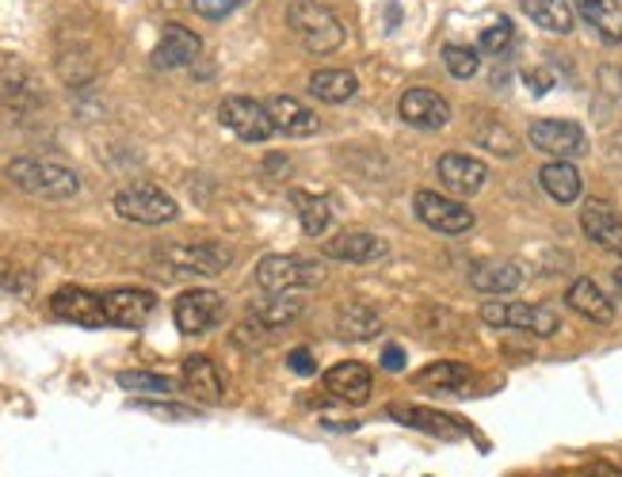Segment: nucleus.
Returning <instances> with one entry per match:
<instances>
[{"label": "nucleus", "mask_w": 622, "mask_h": 477, "mask_svg": "<svg viewBox=\"0 0 622 477\" xmlns=\"http://www.w3.org/2000/svg\"><path fill=\"white\" fill-rule=\"evenodd\" d=\"M539 184L542 191L550 195L554 202H562V207H569V202L580 199V191H585V179H580L577 164L573 161H550L539 168Z\"/></svg>", "instance_id": "22"}, {"label": "nucleus", "mask_w": 622, "mask_h": 477, "mask_svg": "<svg viewBox=\"0 0 622 477\" xmlns=\"http://www.w3.org/2000/svg\"><path fill=\"white\" fill-rule=\"evenodd\" d=\"M287 168H290V161L283 158V153H272V158L264 161V172H267V176H272V179L287 176Z\"/></svg>", "instance_id": "38"}, {"label": "nucleus", "mask_w": 622, "mask_h": 477, "mask_svg": "<svg viewBox=\"0 0 622 477\" xmlns=\"http://www.w3.org/2000/svg\"><path fill=\"white\" fill-rule=\"evenodd\" d=\"M577 12L603 43H622V0H577Z\"/></svg>", "instance_id": "25"}, {"label": "nucleus", "mask_w": 622, "mask_h": 477, "mask_svg": "<svg viewBox=\"0 0 622 477\" xmlns=\"http://www.w3.org/2000/svg\"><path fill=\"white\" fill-rule=\"evenodd\" d=\"M157 310V299L141 287H119V291L104 294V314L107 325L119 328H141L149 321V314Z\"/></svg>", "instance_id": "14"}, {"label": "nucleus", "mask_w": 622, "mask_h": 477, "mask_svg": "<svg viewBox=\"0 0 622 477\" xmlns=\"http://www.w3.org/2000/svg\"><path fill=\"white\" fill-rule=\"evenodd\" d=\"M218 119H222L226 130L241 138V142H267L275 135V123L267 115V104H256L249 96H230L218 107Z\"/></svg>", "instance_id": "9"}, {"label": "nucleus", "mask_w": 622, "mask_h": 477, "mask_svg": "<svg viewBox=\"0 0 622 477\" xmlns=\"http://www.w3.org/2000/svg\"><path fill=\"white\" fill-rule=\"evenodd\" d=\"M580 477H622V466H611V463H596V466H588L585 474Z\"/></svg>", "instance_id": "40"}, {"label": "nucleus", "mask_w": 622, "mask_h": 477, "mask_svg": "<svg viewBox=\"0 0 622 477\" xmlns=\"http://www.w3.org/2000/svg\"><path fill=\"white\" fill-rule=\"evenodd\" d=\"M290 202L298 210V222L310 237H321L333 222V207H329L325 195H310V191H290Z\"/></svg>", "instance_id": "30"}, {"label": "nucleus", "mask_w": 622, "mask_h": 477, "mask_svg": "<svg viewBox=\"0 0 622 477\" xmlns=\"http://www.w3.org/2000/svg\"><path fill=\"white\" fill-rule=\"evenodd\" d=\"M615 287H619V291H622V268L615 271Z\"/></svg>", "instance_id": "43"}, {"label": "nucleus", "mask_w": 622, "mask_h": 477, "mask_svg": "<svg viewBox=\"0 0 622 477\" xmlns=\"http://www.w3.org/2000/svg\"><path fill=\"white\" fill-rule=\"evenodd\" d=\"M413 210L428 230L444 233V237H462V233L474 230V210L447 199V195L439 191H416Z\"/></svg>", "instance_id": "7"}, {"label": "nucleus", "mask_w": 622, "mask_h": 477, "mask_svg": "<svg viewBox=\"0 0 622 477\" xmlns=\"http://www.w3.org/2000/svg\"><path fill=\"white\" fill-rule=\"evenodd\" d=\"M336 333L344 340H375L382 333V314L375 306H367V302H348L336 314Z\"/></svg>", "instance_id": "28"}, {"label": "nucleus", "mask_w": 622, "mask_h": 477, "mask_svg": "<svg viewBox=\"0 0 622 477\" xmlns=\"http://www.w3.org/2000/svg\"><path fill=\"white\" fill-rule=\"evenodd\" d=\"M382 367H390V371H401V367H405V351H401L398 344H390V348H385V356H382Z\"/></svg>", "instance_id": "39"}, {"label": "nucleus", "mask_w": 622, "mask_h": 477, "mask_svg": "<svg viewBox=\"0 0 622 477\" xmlns=\"http://www.w3.org/2000/svg\"><path fill=\"white\" fill-rule=\"evenodd\" d=\"M580 230L588 233V241L600 248H608V253L622 256V214L611 202L603 199H588L585 207H580Z\"/></svg>", "instance_id": "13"}, {"label": "nucleus", "mask_w": 622, "mask_h": 477, "mask_svg": "<svg viewBox=\"0 0 622 477\" xmlns=\"http://www.w3.org/2000/svg\"><path fill=\"white\" fill-rule=\"evenodd\" d=\"M50 314L61 321H73V325L84 328H104L107 314H104V294H92L84 287H61L50 299Z\"/></svg>", "instance_id": "12"}, {"label": "nucleus", "mask_w": 622, "mask_h": 477, "mask_svg": "<svg viewBox=\"0 0 622 477\" xmlns=\"http://www.w3.org/2000/svg\"><path fill=\"white\" fill-rule=\"evenodd\" d=\"M249 0H192V8L203 15V20H226V15H233L238 8H245Z\"/></svg>", "instance_id": "36"}, {"label": "nucleus", "mask_w": 622, "mask_h": 477, "mask_svg": "<svg viewBox=\"0 0 622 477\" xmlns=\"http://www.w3.org/2000/svg\"><path fill=\"white\" fill-rule=\"evenodd\" d=\"M608 158L622 164V127L615 130V135H611V142H608Z\"/></svg>", "instance_id": "42"}, {"label": "nucleus", "mask_w": 622, "mask_h": 477, "mask_svg": "<svg viewBox=\"0 0 622 477\" xmlns=\"http://www.w3.org/2000/svg\"><path fill=\"white\" fill-rule=\"evenodd\" d=\"M161 256L169 260L172 276H222L233 260L230 248L215 245V241H203V245H172L164 248Z\"/></svg>", "instance_id": "8"}, {"label": "nucleus", "mask_w": 622, "mask_h": 477, "mask_svg": "<svg viewBox=\"0 0 622 477\" xmlns=\"http://www.w3.org/2000/svg\"><path fill=\"white\" fill-rule=\"evenodd\" d=\"M444 66H447V73H451V77L470 81V77L477 73V66H482V58H477V50H470V46L447 43L444 46Z\"/></svg>", "instance_id": "33"}, {"label": "nucleus", "mask_w": 622, "mask_h": 477, "mask_svg": "<svg viewBox=\"0 0 622 477\" xmlns=\"http://www.w3.org/2000/svg\"><path fill=\"white\" fill-rule=\"evenodd\" d=\"M287 23L310 54H336L344 46V27L318 0H295L287 8Z\"/></svg>", "instance_id": "2"}, {"label": "nucleus", "mask_w": 622, "mask_h": 477, "mask_svg": "<svg viewBox=\"0 0 622 477\" xmlns=\"http://www.w3.org/2000/svg\"><path fill=\"white\" fill-rule=\"evenodd\" d=\"M184 386L192 389L203 402H222L226 397V382L218 374V367L207 356H187L184 359Z\"/></svg>", "instance_id": "26"}, {"label": "nucleus", "mask_w": 622, "mask_h": 477, "mask_svg": "<svg viewBox=\"0 0 622 477\" xmlns=\"http://www.w3.org/2000/svg\"><path fill=\"white\" fill-rule=\"evenodd\" d=\"M115 214L126 218V222H138V225H164L180 214V207L172 195L161 191V187L130 184L115 195Z\"/></svg>", "instance_id": "3"}, {"label": "nucleus", "mask_w": 622, "mask_h": 477, "mask_svg": "<svg viewBox=\"0 0 622 477\" xmlns=\"http://www.w3.org/2000/svg\"><path fill=\"white\" fill-rule=\"evenodd\" d=\"M416 382H421L424 389H462L474 382V371H470L466 363H431L424 367L421 374H416Z\"/></svg>", "instance_id": "31"}, {"label": "nucleus", "mask_w": 622, "mask_h": 477, "mask_svg": "<svg viewBox=\"0 0 622 477\" xmlns=\"http://www.w3.org/2000/svg\"><path fill=\"white\" fill-rule=\"evenodd\" d=\"M474 138H477V146H485V150L497 153V158H516V153H519L516 135H511L504 123H477Z\"/></svg>", "instance_id": "32"}, {"label": "nucleus", "mask_w": 622, "mask_h": 477, "mask_svg": "<svg viewBox=\"0 0 622 477\" xmlns=\"http://www.w3.org/2000/svg\"><path fill=\"white\" fill-rule=\"evenodd\" d=\"M385 253H390L385 241L367 230H344L325 241V256L329 260H341V264H375V260H382Z\"/></svg>", "instance_id": "16"}, {"label": "nucleus", "mask_w": 622, "mask_h": 477, "mask_svg": "<svg viewBox=\"0 0 622 477\" xmlns=\"http://www.w3.org/2000/svg\"><path fill=\"white\" fill-rule=\"evenodd\" d=\"M199 54H203V38L195 35V31L172 23V27H164L161 43H157L153 66L157 69H184V66H192Z\"/></svg>", "instance_id": "19"}, {"label": "nucleus", "mask_w": 622, "mask_h": 477, "mask_svg": "<svg viewBox=\"0 0 622 477\" xmlns=\"http://www.w3.org/2000/svg\"><path fill=\"white\" fill-rule=\"evenodd\" d=\"M390 417H398L401 424L416 428V432L436 435V440H462V435H466V428H462L459 420L436 409H413V405L405 409V405H401V409H390Z\"/></svg>", "instance_id": "23"}, {"label": "nucleus", "mask_w": 622, "mask_h": 477, "mask_svg": "<svg viewBox=\"0 0 622 477\" xmlns=\"http://www.w3.org/2000/svg\"><path fill=\"white\" fill-rule=\"evenodd\" d=\"M398 115L401 123H408V127L416 130H439L451 123V104L431 89H408L405 96L398 100Z\"/></svg>", "instance_id": "11"}, {"label": "nucleus", "mask_w": 622, "mask_h": 477, "mask_svg": "<svg viewBox=\"0 0 622 477\" xmlns=\"http://www.w3.org/2000/svg\"><path fill=\"white\" fill-rule=\"evenodd\" d=\"M325 389L333 397H341V402H348V405H364L367 397H371V389H375L371 367L356 363V359L329 367V371H325Z\"/></svg>", "instance_id": "18"}, {"label": "nucleus", "mask_w": 622, "mask_h": 477, "mask_svg": "<svg viewBox=\"0 0 622 477\" xmlns=\"http://www.w3.org/2000/svg\"><path fill=\"white\" fill-rule=\"evenodd\" d=\"M436 176L444 179L447 191L477 195L485 187V179H489V168L477 158H470V153H444V158L436 161Z\"/></svg>", "instance_id": "15"}, {"label": "nucleus", "mask_w": 622, "mask_h": 477, "mask_svg": "<svg viewBox=\"0 0 622 477\" xmlns=\"http://www.w3.org/2000/svg\"><path fill=\"white\" fill-rule=\"evenodd\" d=\"M287 367L295 374H302V379H313L318 374V363H313V356L306 348H298V351H290V359H287Z\"/></svg>", "instance_id": "37"}, {"label": "nucleus", "mask_w": 622, "mask_h": 477, "mask_svg": "<svg viewBox=\"0 0 622 477\" xmlns=\"http://www.w3.org/2000/svg\"><path fill=\"white\" fill-rule=\"evenodd\" d=\"M565 302H569V310H577L580 317L596 321V325H611L615 321V302H611V294L600 291L596 279H577L569 287V294H565Z\"/></svg>", "instance_id": "21"}, {"label": "nucleus", "mask_w": 622, "mask_h": 477, "mask_svg": "<svg viewBox=\"0 0 622 477\" xmlns=\"http://www.w3.org/2000/svg\"><path fill=\"white\" fill-rule=\"evenodd\" d=\"M527 20H534L542 31L550 35H569L577 27V12H573L569 0H519Z\"/></svg>", "instance_id": "24"}, {"label": "nucleus", "mask_w": 622, "mask_h": 477, "mask_svg": "<svg viewBox=\"0 0 622 477\" xmlns=\"http://www.w3.org/2000/svg\"><path fill=\"white\" fill-rule=\"evenodd\" d=\"M256 283L264 294H290L321 283V268L302 256H264L256 264Z\"/></svg>", "instance_id": "4"}, {"label": "nucleus", "mask_w": 622, "mask_h": 477, "mask_svg": "<svg viewBox=\"0 0 622 477\" xmlns=\"http://www.w3.org/2000/svg\"><path fill=\"white\" fill-rule=\"evenodd\" d=\"M527 142H531L534 150L550 153L554 161H573L588 153L585 130L569 119H534L531 127H527Z\"/></svg>", "instance_id": "6"}, {"label": "nucleus", "mask_w": 622, "mask_h": 477, "mask_svg": "<svg viewBox=\"0 0 622 477\" xmlns=\"http://www.w3.org/2000/svg\"><path fill=\"white\" fill-rule=\"evenodd\" d=\"M519 283H523V271L508 260H485L470 271V287L482 294H511Z\"/></svg>", "instance_id": "27"}, {"label": "nucleus", "mask_w": 622, "mask_h": 477, "mask_svg": "<svg viewBox=\"0 0 622 477\" xmlns=\"http://www.w3.org/2000/svg\"><path fill=\"white\" fill-rule=\"evenodd\" d=\"M306 89H310V96L321 100V104H344V100H352L359 92V81L348 69H318Z\"/></svg>", "instance_id": "29"}, {"label": "nucleus", "mask_w": 622, "mask_h": 477, "mask_svg": "<svg viewBox=\"0 0 622 477\" xmlns=\"http://www.w3.org/2000/svg\"><path fill=\"white\" fill-rule=\"evenodd\" d=\"M119 386L130 389V394H172L176 382L164 379V374H149V371H123Z\"/></svg>", "instance_id": "34"}, {"label": "nucleus", "mask_w": 622, "mask_h": 477, "mask_svg": "<svg viewBox=\"0 0 622 477\" xmlns=\"http://www.w3.org/2000/svg\"><path fill=\"white\" fill-rule=\"evenodd\" d=\"M527 77H531V92H539V96L542 92H550V84H554V77H546L542 69H531Z\"/></svg>", "instance_id": "41"}, {"label": "nucleus", "mask_w": 622, "mask_h": 477, "mask_svg": "<svg viewBox=\"0 0 622 477\" xmlns=\"http://www.w3.org/2000/svg\"><path fill=\"white\" fill-rule=\"evenodd\" d=\"M511 43H516V27H511V20L489 23V27L482 31V38H477V46H482L485 54H504Z\"/></svg>", "instance_id": "35"}, {"label": "nucleus", "mask_w": 622, "mask_h": 477, "mask_svg": "<svg viewBox=\"0 0 622 477\" xmlns=\"http://www.w3.org/2000/svg\"><path fill=\"white\" fill-rule=\"evenodd\" d=\"M267 115H272L275 130L287 138H306V135H318L321 130V119L318 112H310L306 104H298L295 96H275L267 104Z\"/></svg>", "instance_id": "20"}, {"label": "nucleus", "mask_w": 622, "mask_h": 477, "mask_svg": "<svg viewBox=\"0 0 622 477\" xmlns=\"http://www.w3.org/2000/svg\"><path fill=\"white\" fill-rule=\"evenodd\" d=\"M482 321L493 328H519V333L554 336L562 328V317L550 306H531V302H485Z\"/></svg>", "instance_id": "5"}, {"label": "nucleus", "mask_w": 622, "mask_h": 477, "mask_svg": "<svg viewBox=\"0 0 622 477\" xmlns=\"http://www.w3.org/2000/svg\"><path fill=\"white\" fill-rule=\"evenodd\" d=\"M172 314H176V325L184 336H199V333H210V328L222 321L226 314V302L218 291H187L176 299V306H172Z\"/></svg>", "instance_id": "10"}, {"label": "nucleus", "mask_w": 622, "mask_h": 477, "mask_svg": "<svg viewBox=\"0 0 622 477\" xmlns=\"http://www.w3.org/2000/svg\"><path fill=\"white\" fill-rule=\"evenodd\" d=\"M8 179L15 187H23L27 195H43V199H73L81 191V179L73 168L54 161H38V158H15L8 161Z\"/></svg>", "instance_id": "1"}, {"label": "nucleus", "mask_w": 622, "mask_h": 477, "mask_svg": "<svg viewBox=\"0 0 622 477\" xmlns=\"http://www.w3.org/2000/svg\"><path fill=\"white\" fill-rule=\"evenodd\" d=\"M302 299L298 294H264L260 302L249 306L245 328H260V333H279V328L295 325L302 317Z\"/></svg>", "instance_id": "17"}]
</instances>
